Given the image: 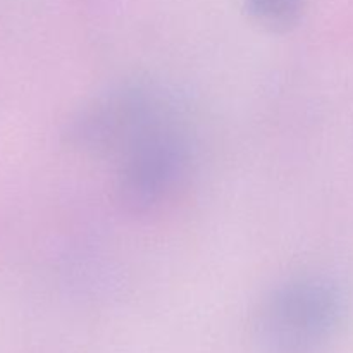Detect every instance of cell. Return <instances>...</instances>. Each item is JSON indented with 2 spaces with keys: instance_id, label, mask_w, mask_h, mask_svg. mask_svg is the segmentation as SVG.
Listing matches in <instances>:
<instances>
[{
  "instance_id": "obj_2",
  "label": "cell",
  "mask_w": 353,
  "mask_h": 353,
  "mask_svg": "<svg viewBox=\"0 0 353 353\" xmlns=\"http://www.w3.org/2000/svg\"><path fill=\"white\" fill-rule=\"evenodd\" d=\"M178 114V102L162 86L124 83L76 110L69 121L68 141L81 154L117 161L145 134Z\"/></svg>"
},
{
  "instance_id": "obj_4",
  "label": "cell",
  "mask_w": 353,
  "mask_h": 353,
  "mask_svg": "<svg viewBox=\"0 0 353 353\" xmlns=\"http://www.w3.org/2000/svg\"><path fill=\"white\" fill-rule=\"evenodd\" d=\"M247 10L261 26L288 31L302 17L303 0H245Z\"/></svg>"
},
{
  "instance_id": "obj_3",
  "label": "cell",
  "mask_w": 353,
  "mask_h": 353,
  "mask_svg": "<svg viewBox=\"0 0 353 353\" xmlns=\"http://www.w3.org/2000/svg\"><path fill=\"white\" fill-rule=\"evenodd\" d=\"M116 162L114 193L124 212L148 216L172 202L193 164V141L183 112L145 134Z\"/></svg>"
},
{
  "instance_id": "obj_1",
  "label": "cell",
  "mask_w": 353,
  "mask_h": 353,
  "mask_svg": "<svg viewBox=\"0 0 353 353\" xmlns=\"http://www.w3.org/2000/svg\"><path fill=\"white\" fill-rule=\"evenodd\" d=\"M345 299L336 283L300 276L276 286L254 317V336L264 353H317L336 334Z\"/></svg>"
}]
</instances>
